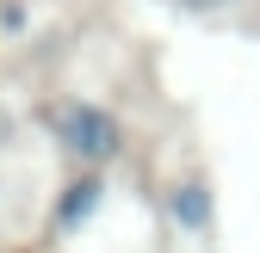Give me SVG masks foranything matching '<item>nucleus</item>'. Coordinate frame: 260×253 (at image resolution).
I'll return each instance as SVG.
<instances>
[{
    "label": "nucleus",
    "mask_w": 260,
    "mask_h": 253,
    "mask_svg": "<svg viewBox=\"0 0 260 253\" xmlns=\"http://www.w3.org/2000/svg\"><path fill=\"white\" fill-rule=\"evenodd\" d=\"M56 136H62L69 154H81V161H106V154H118V123L100 105H62L56 111Z\"/></svg>",
    "instance_id": "nucleus-1"
},
{
    "label": "nucleus",
    "mask_w": 260,
    "mask_h": 253,
    "mask_svg": "<svg viewBox=\"0 0 260 253\" xmlns=\"http://www.w3.org/2000/svg\"><path fill=\"white\" fill-rule=\"evenodd\" d=\"M93 204H100V179H81L75 192L62 198V216H56V223H62V229H75V223H81V216H87Z\"/></svg>",
    "instance_id": "nucleus-2"
},
{
    "label": "nucleus",
    "mask_w": 260,
    "mask_h": 253,
    "mask_svg": "<svg viewBox=\"0 0 260 253\" xmlns=\"http://www.w3.org/2000/svg\"><path fill=\"white\" fill-rule=\"evenodd\" d=\"M174 210H186L192 223H199V216H205V192H186V198H174Z\"/></svg>",
    "instance_id": "nucleus-3"
},
{
    "label": "nucleus",
    "mask_w": 260,
    "mask_h": 253,
    "mask_svg": "<svg viewBox=\"0 0 260 253\" xmlns=\"http://www.w3.org/2000/svg\"><path fill=\"white\" fill-rule=\"evenodd\" d=\"M186 7H230V0H186Z\"/></svg>",
    "instance_id": "nucleus-4"
}]
</instances>
